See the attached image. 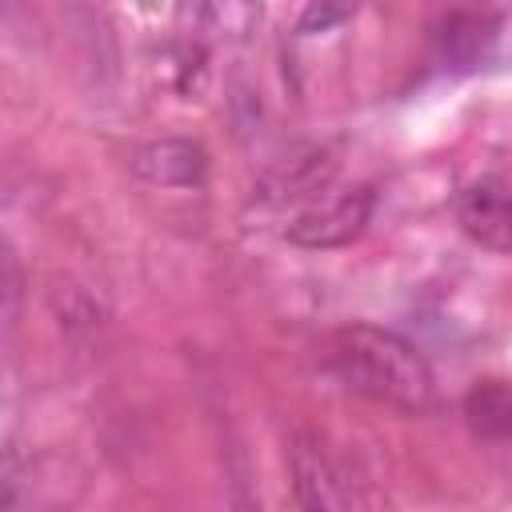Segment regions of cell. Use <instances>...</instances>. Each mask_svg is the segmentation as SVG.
I'll return each mask as SVG.
<instances>
[{
  "label": "cell",
  "instance_id": "cell-1",
  "mask_svg": "<svg viewBox=\"0 0 512 512\" xmlns=\"http://www.w3.org/2000/svg\"><path fill=\"white\" fill-rule=\"evenodd\" d=\"M320 368L348 392L388 404L396 412H428L436 404V376L424 352L400 332L376 324H344L320 344Z\"/></svg>",
  "mask_w": 512,
  "mask_h": 512
},
{
  "label": "cell",
  "instance_id": "cell-2",
  "mask_svg": "<svg viewBox=\"0 0 512 512\" xmlns=\"http://www.w3.org/2000/svg\"><path fill=\"white\" fill-rule=\"evenodd\" d=\"M372 204H376V196H372L368 184L344 188V192H336V196H328V200L304 208V212L284 228V236H288L292 244H300V248H344V244H352V240L368 228Z\"/></svg>",
  "mask_w": 512,
  "mask_h": 512
},
{
  "label": "cell",
  "instance_id": "cell-3",
  "mask_svg": "<svg viewBox=\"0 0 512 512\" xmlns=\"http://www.w3.org/2000/svg\"><path fill=\"white\" fill-rule=\"evenodd\" d=\"M132 176L156 188H200L208 176V152L196 140L184 136H160L148 144H136L128 156Z\"/></svg>",
  "mask_w": 512,
  "mask_h": 512
},
{
  "label": "cell",
  "instance_id": "cell-4",
  "mask_svg": "<svg viewBox=\"0 0 512 512\" xmlns=\"http://www.w3.org/2000/svg\"><path fill=\"white\" fill-rule=\"evenodd\" d=\"M292 480H296V500L316 512H336L352 508V484L344 480L340 464L328 456V448L316 436H300L292 448Z\"/></svg>",
  "mask_w": 512,
  "mask_h": 512
},
{
  "label": "cell",
  "instance_id": "cell-5",
  "mask_svg": "<svg viewBox=\"0 0 512 512\" xmlns=\"http://www.w3.org/2000/svg\"><path fill=\"white\" fill-rule=\"evenodd\" d=\"M460 228L492 252L512 256V192L500 184H472L456 200Z\"/></svg>",
  "mask_w": 512,
  "mask_h": 512
},
{
  "label": "cell",
  "instance_id": "cell-6",
  "mask_svg": "<svg viewBox=\"0 0 512 512\" xmlns=\"http://www.w3.org/2000/svg\"><path fill=\"white\" fill-rule=\"evenodd\" d=\"M180 20L188 24L192 40H216V44H244L264 20L260 0H184Z\"/></svg>",
  "mask_w": 512,
  "mask_h": 512
},
{
  "label": "cell",
  "instance_id": "cell-7",
  "mask_svg": "<svg viewBox=\"0 0 512 512\" xmlns=\"http://www.w3.org/2000/svg\"><path fill=\"white\" fill-rule=\"evenodd\" d=\"M496 44V20L484 12H452L440 32H436V48L440 60L452 68H476Z\"/></svg>",
  "mask_w": 512,
  "mask_h": 512
},
{
  "label": "cell",
  "instance_id": "cell-8",
  "mask_svg": "<svg viewBox=\"0 0 512 512\" xmlns=\"http://www.w3.org/2000/svg\"><path fill=\"white\" fill-rule=\"evenodd\" d=\"M464 416L472 432L488 440H508L512 436V380H480L464 396Z\"/></svg>",
  "mask_w": 512,
  "mask_h": 512
},
{
  "label": "cell",
  "instance_id": "cell-9",
  "mask_svg": "<svg viewBox=\"0 0 512 512\" xmlns=\"http://www.w3.org/2000/svg\"><path fill=\"white\" fill-rule=\"evenodd\" d=\"M360 8V0H308L304 12H300V32L304 36H316V32H328L336 28L340 20H348L352 12Z\"/></svg>",
  "mask_w": 512,
  "mask_h": 512
},
{
  "label": "cell",
  "instance_id": "cell-10",
  "mask_svg": "<svg viewBox=\"0 0 512 512\" xmlns=\"http://www.w3.org/2000/svg\"><path fill=\"white\" fill-rule=\"evenodd\" d=\"M20 308V268H16V256L4 252V328L12 332L16 328V312Z\"/></svg>",
  "mask_w": 512,
  "mask_h": 512
}]
</instances>
